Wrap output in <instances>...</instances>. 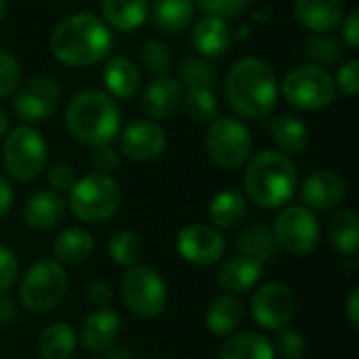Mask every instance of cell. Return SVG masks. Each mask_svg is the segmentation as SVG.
<instances>
[{
  "instance_id": "9c48e42d",
  "label": "cell",
  "mask_w": 359,
  "mask_h": 359,
  "mask_svg": "<svg viewBox=\"0 0 359 359\" xmlns=\"http://www.w3.org/2000/svg\"><path fill=\"white\" fill-rule=\"evenodd\" d=\"M208 158L223 170H236L250 160L252 135L238 118L223 116L210 122L204 139Z\"/></svg>"
},
{
  "instance_id": "5b68a950",
  "label": "cell",
  "mask_w": 359,
  "mask_h": 359,
  "mask_svg": "<svg viewBox=\"0 0 359 359\" xmlns=\"http://www.w3.org/2000/svg\"><path fill=\"white\" fill-rule=\"evenodd\" d=\"M67 194L69 210L78 221L88 225L109 221L122 204V189L118 181L103 172H90L82 179H76Z\"/></svg>"
},
{
  "instance_id": "7c38bea8",
  "label": "cell",
  "mask_w": 359,
  "mask_h": 359,
  "mask_svg": "<svg viewBox=\"0 0 359 359\" xmlns=\"http://www.w3.org/2000/svg\"><path fill=\"white\" fill-rule=\"evenodd\" d=\"M255 322L269 332H280L290 326L297 313L294 292L282 282H269L255 290L250 301Z\"/></svg>"
},
{
  "instance_id": "f546056e",
  "label": "cell",
  "mask_w": 359,
  "mask_h": 359,
  "mask_svg": "<svg viewBox=\"0 0 359 359\" xmlns=\"http://www.w3.org/2000/svg\"><path fill=\"white\" fill-rule=\"evenodd\" d=\"M78 347V337L74 328L65 322H55L46 326L38 339L40 359H72Z\"/></svg>"
},
{
  "instance_id": "ffe728a7",
  "label": "cell",
  "mask_w": 359,
  "mask_h": 359,
  "mask_svg": "<svg viewBox=\"0 0 359 359\" xmlns=\"http://www.w3.org/2000/svg\"><path fill=\"white\" fill-rule=\"evenodd\" d=\"M297 19L316 34L332 32L345 17L343 0H294Z\"/></svg>"
},
{
  "instance_id": "8992f818",
  "label": "cell",
  "mask_w": 359,
  "mask_h": 359,
  "mask_svg": "<svg viewBox=\"0 0 359 359\" xmlns=\"http://www.w3.org/2000/svg\"><path fill=\"white\" fill-rule=\"evenodd\" d=\"M67 292V273L55 259L36 261L19 286L21 303L32 313H50L61 305Z\"/></svg>"
},
{
  "instance_id": "7402d4cb",
  "label": "cell",
  "mask_w": 359,
  "mask_h": 359,
  "mask_svg": "<svg viewBox=\"0 0 359 359\" xmlns=\"http://www.w3.org/2000/svg\"><path fill=\"white\" fill-rule=\"evenodd\" d=\"M242 320H244V305L236 294L223 292L215 297L212 303L208 305L206 328L219 339H227L233 332H238Z\"/></svg>"
},
{
  "instance_id": "4dcf8cb0",
  "label": "cell",
  "mask_w": 359,
  "mask_h": 359,
  "mask_svg": "<svg viewBox=\"0 0 359 359\" xmlns=\"http://www.w3.org/2000/svg\"><path fill=\"white\" fill-rule=\"evenodd\" d=\"M101 13L114 29L133 32L147 17V0H101Z\"/></svg>"
},
{
  "instance_id": "2e32d148",
  "label": "cell",
  "mask_w": 359,
  "mask_h": 359,
  "mask_svg": "<svg viewBox=\"0 0 359 359\" xmlns=\"http://www.w3.org/2000/svg\"><path fill=\"white\" fill-rule=\"evenodd\" d=\"M347 196V183L334 170H316L301 185V198L309 210H334Z\"/></svg>"
},
{
  "instance_id": "ba28073f",
  "label": "cell",
  "mask_w": 359,
  "mask_h": 359,
  "mask_svg": "<svg viewBox=\"0 0 359 359\" xmlns=\"http://www.w3.org/2000/svg\"><path fill=\"white\" fill-rule=\"evenodd\" d=\"M120 294L133 316L149 320L164 311L168 301V286L160 271L139 263L126 269L120 282Z\"/></svg>"
},
{
  "instance_id": "ac0fdd59",
  "label": "cell",
  "mask_w": 359,
  "mask_h": 359,
  "mask_svg": "<svg viewBox=\"0 0 359 359\" xmlns=\"http://www.w3.org/2000/svg\"><path fill=\"white\" fill-rule=\"evenodd\" d=\"M181 97H183V86L179 84V80L170 76H158L145 86L141 95V109L154 122L168 120L179 109Z\"/></svg>"
},
{
  "instance_id": "9a60e30c",
  "label": "cell",
  "mask_w": 359,
  "mask_h": 359,
  "mask_svg": "<svg viewBox=\"0 0 359 359\" xmlns=\"http://www.w3.org/2000/svg\"><path fill=\"white\" fill-rule=\"evenodd\" d=\"M120 133V149L130 162H154L166 149V133L154 120H133Z\"/></svg>"
},
{
  "instance_id": "4316f807",
  "label": "cell",
  "mask_w": 359,
  "mask_h": 359,
  "mask_svg": "<svg viewBox=\"0 0 359 359\" xmlns=\"http://www.w3.org/2000/svg\"><path fill=\"white\" fill-rule=\"evenodd\" d=\"M95 250V240L84 227H67L53 242V259L61 265H80Z\"/></svg>"
},
{
  "instance_id": "c3c4849f",
  "label": "cell",
  "mask_w": 359,
  "mask_h": 359,
  "mask_svg": "<svg viewBox=\"0 0 359 359\" xmlns=\"http://www.w3.org/2000/svg\"><path fill=\"white\" fill-rule=\"evenodd\" d=\"M13 204H15V191L8 183V179L0 175V219L11 212Z\"/></svg>"
},
{
  "instance_id": "52a82bcc",
  "label": "cell",
  "mask_w": 359,
  "mask_h": 359,
  "mask_svg": "<svg viewBox=\"0 0 359 359\" xmlns=\"http://www.w3.org/2000/svg\"><path fill=\"white\" fill-rule=\"evenodd\" d=\"M48 160V145L42 133L32 126L13 128L2 145V164L6 172L21 183L38 179Z\"/></svg>"
},
{
  "instance_id": "681fc988",
  "label": "cell",
  "mask_w": 359,
  "mask_h": 359,
  "mask_svg": "<svg viewBox=\"0 0 359 359\" xmlns=\"http://www.w3.org/2000/svg\"><path fill=\"white\" fill-rule=\"evenodd\" d=\"M347 318H349V324L353 326V328H358L359 326V290L355 288L351 294H349V299H347Z\"/></svg>"
},
{
  "instance_id": "f35d334b",
  "label": "cell",
  "mask_w": 359,
  "mask_h": 359,
  "mask_svg": "<svg viewBox=\"0 0 359 359\" xmlns=\"http://www.w3.org/2000/svg\"><path fill=\"white\" fill-rule=\"evenodd\" d=\"M271 347H273V353L280 359H303L305 351H307V343H305L303 334L297 330H290V328L280 330L276 341L271 343Z\"/></svg>"
},
{
  "instance_id": "60d3db41",
  "label": "cell",
  "mask_w": 359,
  "mask_h": 359,
  "mask_svg": "<svg viewBox=\"0 0 359 359\" xmlns=\"http://www.w3.org/2000/svg\"><path fill=\"white\" fill-rule=\"evenodd\" d=\"M334 86L345 95V97H355L359 90V61L358 59H349L345 61V65L339 67L337 78H334Z\"/></svg>"
},
{
  "instance_id": "e0dca14e",
  "label": "cell",
  "mask_w": 359,
  "mask_h": 359,
  "mask_svg": "<svg viewBox=\"0 0 359 359\" xmlns=\"http://www.w3.org/2000/svg\"><path fill=\"white\" fill-rule=\"evenodd\" d=\"M122 332V318L118 311L105 307V309H97L90 316H86V320L82 322L80 328V343L86 351L90 353H103L107 351Z\"/></svg>"
},
{
  "instance_id": "cb8c5ba5",
  "label": "cell",
  "mask_w": 359,
  "mask_h": 359,
  "mask_svg": "<svg viewBox=\"0 0 359 359\" xmlns=\"http://www.w3.org/2000/svg\"><path fill=\"white\" fill-rule=\"evenodd\" d=\"M236 248L240 255L261 263L263 267L267 263H273L278 259V244L276 238L271 233L269 227H265L263 223H250L246 225L238 238H236Z\"/></svg>"
},
{
  "instance_id": "d4e9b609",
  "label": "cell",
  "mask_w": 359,
  "mask_h": 359,
  "mask_svg": "<svg viewBox=\"0 0 359 359\" xmlns=\"http://www.w3.org/2000/svg\"><path fill=\"white\" fill-rule=\"evenodd\" d=\"M103 84L107 95L116 99H130L141 88V72L126 57H111L103 69Z\"/></svg>"
},
{
  "instance_id": "bcb514c9",
  "label": "cell",
  "mask_w": 359,
  "mask_h": 359,
  "mask_svg": "<svg viewBox=\"0 0 359 359\" xmlns=\"http://www.w3.org/2000/svg\"><path fill=\"white\" fill-rule=\"evenodd\" d=\"M343 40L351 50H358L359 46V11L353 8L345 21H343Z\"/></svg>"
},
{
  "instance_id": "603a6c76",
  "label": "cell",
  "mask_w": 359,
  "mask_h": 359,
  "mask_svg": "<svg viewBox=\"0 0 359 359\" xmlns=\"http://www.w3.org/2000/svg\"><path fill=\"white\" fill-rule=\"evenodd\" d=\"M191 42H194V48L202 57H206V59L219 57L231 44L229 25L225 23V19H221L217 15H206L196 23L194 34H191Z\"/></svg>"
},
{
  "instance_id": "f907efd6",
  "label": "cell",
  "mask_w": 359,
  "mask_h": 359,
  "mask_svg": "<svg viewBox=\"0 0 359 359\" xmlns=\"http://www.w3.org/2000/svg\"><path fill=\"white\" fill-rule=\"evenodd\" d=\"M8 126H11V120H8V114L0 107V137H4L8 133Z\"/></svg>"
},
{
  "instance_id": "836d02e7",
  "label": "cell",
  "mask_w": 359,
  "mask_h": 359,
  "mask_svg": "<svg viewBox=\"0 0 359 359\" xmlns=\"http://www.w3.org/2000/svg\"><path fill=\"white\" fill-rule=\"evenodd\" d=\"M107 250H109L111 261L118 267L130 269V267H135V265L141 263V257H143V240L135 231L122 229V231H118V233L111 236Z\"/></svg>"
},
{
  "instance_id": "5bb4252c",
  "label": "cell",
  "mask_w": 359,
  "mask_h": 359,
  "mask_svg": "<svg viewBox=\"0 0 359 359\" xmlns=\"http://www.w3.org/2000/svg\"><path fill=\"white\" fill-rule=\"evenodd\" d=\"M177 250L183 257V261L198 265V267H208L223 259L225 238L212 225L194 223L179 231Z\"/></svg>"
},
{
  "instance_id": "277c9868",
  "label": "cell",
  "mask_w": 359,
  "mask_h": 359,
  "mask_svg": "<svg viewBox=\"0 0 359 359\" xmlns=\"http://www.w3.org/2000/svg\"><path fill=\"white\" fill-rule=\"evenodd\" d=\"M65 126L82 145H109L122 128V114L111 95L103 90H82L65 109Z\"/></svg>"
},
{
  "instance_id": "44dd1931",
  "label": "cell",
  "mask_w": 359,
  "mask_h": 359,
  "mask_svg": "<svg viewBox=\"0 0 359 359\" xmlns=\"http://www.w3.org/2000/svg\"><path fill=\"white\" fill-rule=\"evenodd\" d=\"M261 276H263L261 263H257L244 255H238V257H231L225 263H221V267L217 271V282L227 294H242V292L252 290L259 284Z\"/></svg>"
},
{
  "instance_id": "7dc6e473",
  "label": "cell",
  "mask_w": 359,
  "mask_h": 359,
  "mask_svg": "<svg viewBox=\"0 0 359 359\" xmlns=\"http://www.w3.org/2000/svg\"><path fill=\"white\" fill-rule=\"evenodd\" d=\"M111 299H114V294H111V288H109L107 282H101V280H99V282H93V284L88 286V301H90L97 309L109 307Z\"/></svg>"
},
{
  "instance_id": "30bf717a",
  "label": "cell",
  "mask_w": 359,
  "mask_h": 359,
  "mask_svg": "<svg viewBox=\"0 0 359 359\" xmlns=\"http://www.w3.org/2000/svg\"><path fill=\"white\" fill-rule=\"evenodd\" d=\"M282 95L294 109L316 111L328 107L337 97L334 78L322 65H299L282 82Z\"/></svg>"
},
{
  "instance_id": "816d5d0a",
  "label": "cell",
  "mask_w": 359,
  "mask_h": 359,
  "mask_svg": "<svg viewBox=\"0 0 359 359\" xmlns=\"http://www.w3.org/2000/svg\"><path fill=\"white\" fill-rule=\"evenodd\" d=\"M6 11H8V2L6 0H0V21L6 17Z\"/></svg>"
},
{
  "instance_id": "8d00e7d4",
  "label": "cell",
  "mask_w": 359,
  "mask_h": 359,
  "mask_svg": "<svg viewBox=\"0 0 359 359\" xmlns=\"http://www.w3.org/2000/svg\"><path fill=\"white\" fill-rule=\"evenodd\" d=\"M305 53L311 59H316L318 63L330 65V63H339V61L345 59V44L341 40H337V38L320 34V36H316V38H311L307 42Z\"/></svg>"
},
{
  "instance_id": "7a4b0ae2",
  "label": "cell",
  "mask_w": 359,
  "mask_h": 359,
  "mask_svg": "<svg viewBox=\"0 0 359 359\" xmlns=\"http://www.w3.org/2000/svg\"><path fill=\"white\" fill-rule=\"evenodd\" d=\"M50 50L69 67L97 65L111 50L109 25L93 13L67 15L50 34Z\"/></svg>"
},
{
  "instance_id": "3957f363",
  "label": "cell",
  "mask_w": 359,
  "mask_h": 359,
  "mask_svg": "<svg viewBox=\"0 0 359 359\" xmlns=\"http://www.w3.org/2000/svg\"><path fill=\"white\" fill-rule=\"evenodd\" d=\"M297 166L294 162L276 149L259 151L250 158L244 175V189L252 204L263 210H276L288 206L297 194Z\"/></svg>"
},
{
  "instance_id": "d590c367",
  "label": "cell",
  "mask_w": 359,
  "mask_h": 359,
  "mask_svg": "<svg viewBox=\"0 0 359 359\" xmlns=\"http://www.w3.org/2000/svg\"><path fill=\"white\" fill-rule=\"evenodd\" d=\"M217 82V72L204 59H185L179 65V84L185 88H210Z\"/></svg>"
},
{
  "instance_id": "ee69618b",
  "label": "cell",
  "mask_w": 359,
  "mask_h": 359,
  "mask_svg": "<svg viewBox=\"0 0 359 359\" xmlns=\"http://www.w3.org/2000/svg\"><path fill=\"white\" fill-rule=\"evenodd\" d=\"M198 2L206 13L217 15L221 19L240 15L248 4V0H198Z\"/></svg>"
},
{
  "instance_id": "d6986e66",
  "label": "cell",
  "mask_w": 359,
  "mask_h": 359,
  "mask_svg": "<svg viewBox=\"0 0 359 359\" xmlns=\"http://www.w3.org/2000/svg\"><path fill=\"white\" fill-rule=\"evenodd\" d=\"M65 212H67L65 200L61 198V194H57L53 189L34 191L23 206V219L36 231L57 229L63 223Z\"/></svg>"
},
{
  "instance_id": "1f68e13d",
  "label": "cell",
  "mask_w": 359,
  "mask_h": 359,
  "mask_svg": "<svg viewBox=\"0 0 359 359\" xmlns=\"http://www.w3.org/2000/svg\"><path fill=\"white\" fill-rule=\"evenodd\" d=\"M328 240L330 246L343 255V257H351L358 252L359 246V219L353 210H337L328 223Z\"/></svg>"
},
{
  "instance_id": "484cf974",
  "label": "cell",
  "mask_w": 359,
  "mask_h": 359,
  "mask_svg": "<svg viewBox=\"0 0 359 359\" xmlns=\"http://www.w3.org/2000/svg\"><path fill=\"white\" fill-rule=\"evenodd\" d=\"M248 204L246 196L238 189H223L219 191L208 204V217L212 227L217 229H236L246 219Z\"/></svg>"
},
{
  "instance_id": "f1b7e54d",
  "label": "cell",
  "mask_w": 359,
  "mask_h": 359,
  "mask_svg": "<svg viewBox=\"0 0 359 359\" xmlns=\"http://www.w3.org/2000/svg\"><path fill=\"white\" fill-rule=\"evenodd\" d=\"M271 139L282 154H303L309 145V128L303 120L290 114H280L271 120Z\"/></svg>"
},
{
  "instance_id": "8fae6325",
  "label": "cell",
  "mask_w": 359,
  "mask_h": 359,
  "mask_svg": "<svg viewBox=\"0 0 359 359\" xmlns=\"http://www.w3.org/2000/svg\"><path fill=\"white\" fill-rule=\"evenodd\" d=\"M271 233L276 238L278 248H282L288 255L303 257L318 248L322 227L313 210H309L307 206L292 204L284 206L278 212Z\"/></svg>"
},
{
  "instance_id": "ab89813d",
  "label": "cell",
  "mask_w": 359,
  "mask_h": 359,
  "mask_svg": "<svg viewBox=\"0 0 359 359\" xmlns=\"http://www.w3.org/2000/svg\"><path fill=\"white\" fill-rule=\"evenodd\" d=\"M21 82V67L17 59L0 48V97H6L19 88Z\"/></svg>"
},
{
  "instance_id": "e575fe53",
  "label": "cell",
  "mask_w": 359,
  "mask_h": 359,
  "mask_svg": "<svg viewBox=\"0 0 359 359\" xmlns=\"http://www.w3.org/2000/svg\"><path fill=\"white\" fill-rule=\"evenodd\" d=\"M185 114L200 124H208L219 116V103L210 88H187L181 97Z\"/></svg>"
},
{
  "instance_id": "f6af8a7d",
  "label": "cell",
  "mask_w": 359,
  "mask_h": 359,
  "mask_svg": "<svg viewBox=\"0 0 359 359\" xmlns=\"http://www.w3.org/2000/svg\"><path fill=\"white\" fill-rule=\"evenodd\" d=\"M93 166L97 168V172L109 175L120 166V156L111 145L93 147Z\"/></svg>"
},
{
  "instance_id": "7bdbcfd3",
  "label": "cell",
  "mask_w": 359,
  "mask_h": 359,
  "mask_svg": "<svg viewBox=\"0 0 359 359\" xmlns=\"http://www.w3.org/2000/svg\"><path fill=\"white\" fill-rule=\"evenodd\" d=\"M46 179H48L53 191H57V194H59V191H69V189L74 187V183H76V172H74V168H72L69 164L57 162V164H53V166L48 168Z\"/></svg>"
},
{
  "instance_id": "4fadbf2b",
  "label": "cell",
  "mask_w": 359,
  "mask_h": 359,
  "mask_svg": "<svg viewBox=\"0 0 359 359\" xmlns=\"http://www.w3.org/2000/svg\"><path fill=\"white\" fill-rule=\"evenodd\" d=\"M61 101V86L50 76H36L27 80L13 99L15 116L21 122H42L55 114Z\"/></svg>"
},
{
  "instance_id": "6da1fadb",
  "label": "cell",
  "mask_w": 359,
  "mask_h": 359,
  "mask_svg": "<svg viewBox=\"0 0 359 359\" xmlns=\"http://www.w3.org/2000/svg\"><path fill=\"white\" fill-rule=\"evenodd\" d=\"M278 95V76L273 67L259 57L240 59L227 74V103L244 120H267L276 111Z\"/></svg>"
},
{
  "instance_id": "83f0119b",
  "label": "cell",
  "mask_w": 359,
  "mask_h": 359,
  "mask_svg": "<svg viewBox=\"0 0 359 359\" xmlns=\"http://www.w3.org/2000/svg\"><path fill=\"white\" fill-rule=\"evenodd\" d=\"M219 359H276L271 341L259 332H233L225 339Z\"/></svg>"
},
{
  "instance_id": "b9f144b4",
  "label": "cell",
  "mask_w": 359,
  "mask_h": 359,
  "mask_svg": "<svg viewBox=\"0 0 359 359\" xmlns=\"http://www.w3.org/2000/svg\"><path fill=\"white\" fill-rule=\"evenodd\" d=\"M17 276H19V263L15 252L8 246L0 244V292L8 290L15 284Z\"/></svg>"
},
{
  "instance_id": "d6a6232c",
  "label": "cell",
  "mask_w": 359,
  "mask_h": 359,
  "mask_svg": "<svg viewBox=\"0 0 359 359\" xmlns=\"http://www.w3.org/2000/svg\"><path fill=\"white\" fill-rule=\"evenodd\" d=\"M151 17L166 34L183 32L194 19V0H154Z\"/></svg>"
},
{
  "instance_id": "74e56055",
  "label": "cell",
  "mask_w": 359,
  "mask_h": 359,
  "mask_svg": "<svg viewBox=\"0 0 359 359\" xmlns=\"http://www.w3.org/2000/svg\"><path fill=\"white\" fill-rule=\"evenodd\" d=\"M170 50L160 40H147L141 48V65L151 76H164L170 69Z\"/></svg>"
}]
</instances>
